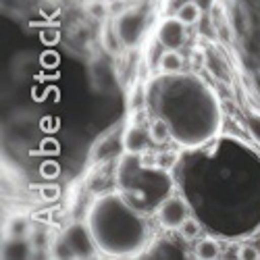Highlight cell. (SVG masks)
Listing matches in <instances>:
<instances>
[{
  "instance_id": "cell-1",
  "label": "cell",
  "mask_w": 260,
  "mask_h": 260,
  "mask_svg": "<svg viewBox=\"0 0 260 260\" xmlns=\"http://www.w3.org/2000/svg\"><path fill=\"white\" fill-rule=\"evenodd\" d=\"M146 106L171 129V140L196 150L212 142L223 127V106L210 85L191 73H162L146 88Z\"/></svg>"
},
{
  "instance_id": "cell-2",
  "label": "cell",
  "mask_w": 260,
  "mask_h": 260,
  "mask_svg": "<svg viewBox=\"0 0 260 260\" xmlns=\"http://www.w3.org/2000/svg\"><path fill=\"white\" fill-rule=\"evenodd\" d=\"M98 252L108 258H136L148 248L150 227L140 206L125 193H102L85 216Z\"/></svg>"
},
{
  "instance_id": "cell-3",
  "label": "cell",
  "mask_w": 260,
  "mask_h": 260,
  "mask_svg": "<svg viewBox=\"0 0 260 260\" xmlns=\"http://www.w3.org/2000/svg\"><path fill=\"white\" fill-rule=\"evenodd\" d=\"M117 181L123 189L121 193H125L136 206H158L167 196H171L169 173L158 167H146L140 160V154H127V158H123L117 173Z\"/></svg>"
},
{
  "instance_id": "cell-4",
  "label": "cell",
  "mask_w": 260,
  "mask_h": 260,
  "mask_svg": "<svg viewBox=\"0 0 260 260\" xmlns=\"http://www.w3.org/2000/svg\"><path fill=\"white\" fill-rule=\"evenodd\" d=\"M98 246L88 223H71L58 233L54 242L56 258H94Z\"/></svg>"
},
{
  "instance_id": "cell-5",
  "label": "cell",
  "mask_w": 260,
  "mask_h": 260,
  "mask_svg": "<svg viewBox=\"0 0 260 260\" xmlns=\"http://www.w3.org/2000/svg\"><path fill=\"white\" fill-rule=\"evenodd\" d=\"M115 31L125 48H136L146 31V17L136 9L125 11L115 21Z\"/></svg>"
},
{
  "instance_id": "cell-6",
  "label": "cell",
  "mask_w": 260,
  "mask_h": 260,
  "mask_svg": "<svg viewBox=\"0 0 260 260\" xmlns=\"http://www.w3.org/2000/svg\"><path fill=\"white\" fill-rule=\"evenodd\" d=\"M156 219L158 225L167 231H179L181 225L189 219V206L179 196H167L156 206Z\"/></svg>"
},
{
  "instance_id": "cell-7",
  "label": "cell",
  "mask_w": 260,
  "mask_h": 260,
  "mask_svg": "<svg viewBox=\"0 0 260 260\" xmlns=\"http://www.w3.org/2000/svg\"><path fill=\"white\" fill-rule=\"evenodd\" d=\"M185 27L177 17H167L158 27V44L167 50H179L185 44Z\"/></svg>"
},
{
  "instance_id": "cell-8",
  "label": "cell",
  "mask_w": 260,
  "mask_h": 260,
  "mask_svg": "<svg viewBox=\"0 0 260 260\" xmlns=\"http://www.w3.org/2000/svg\"><path fill=\"white\" fill-rule=\"evenodd\" d=\"M144 258H160V260H173V258H185L183 248L175 242L169 240V237H160L150 248H146V252L142 254Z\"/></svg>"
},
{
  "instance_id": "cell-9",
  "label": "cell",
  "mask_w": 260,
  "mask_h": 260,
  "mask_svg": "<svg viewBox=\"0 0 260 260\" xmlns=\"http://www.w3.org/2000/svg\"><path fill=\"white\" fill-rule=\"evenodd\" d=\"M148 140H150V134L144 127L132 125L129 129H125V134L121 138V146L127 154H142L148 148Z\"/></svg>"
},
{
  "instance_id": "cell-10",
  "label": "cell",
  "mask_w": 260,
  "mask_h": 260,
  "mask_svg": "<svg viewBox=\"0 0 260 260\" xmlns=\"http://www.w3.org/2000/svg\"><path fill=\"white\" fill-rule=\"evenodd\" d=\"M181 23L185 25H193V23H198V21L202 19V9L198 7L196 0H189V3H183L175 15Z\"/></svg>"
},
{
  "instance_id": "cell-11",
  "label": "cell",
  "mask_w": 260,
  "mask_h": 260,
  "mask_svg": "<svg viewBox=\"0 0 260 260\" xmlns=\"http://www.w3.org/2000/svg\"><path fill=\"white\" fill-rule=\"evenodd\" d=\"M221 256V246L216 240H210V237H204L196 244V258L200 260H214Z\"/></svg>"
},
{
  "instance_id": "cell-12",
  "label": "cell",
  "mask_w": 260,
  "mask_h": 260,
  "mask_svg": "<svg viewBox=\"0 0 260 260\" xmlns=\"http://www.w3.org/2000/svg\"><path fill=\"white\" fill-rule=\"evenodd\" d=\"M158 64H160V71H162V73H177V71H181V67H183V58L179 56L177 50H167V52L160 56Z\"/></svg>"
},
{
  "instance_id": "cell-13",
  "label": "cell",
  "mask_w": 260,
  "mask_h": 260,
  "mask_svg": "<svg viewBox=\"0 0 260 260\" xmlns=\"http://www.w3.org/2000/svg\"><path fill=\"white\" fill-rule=\"evenodd\" d=\"M148 134H150V140H152L154 144H165V142L171 140V129L162 119H154L152 123H150Z\"/></svg>"
},
{
  "instance_id": "cell-14",
  "label": "cell",
  "mask_w": 260,
  "mask_h": 260,
  "mask_svg": "<svg viewBox=\"0 0 260 260\" xmlns=\"http://www.w3.org/2000/svg\"><path fill=\"white\" fill-rule=\"evenodd\" d=\"M204 64H206V69H208L214 77H219V79H223V77H225L223 60H221V56L216 54L214 50H208V52L204 54Z\"/></svg>"
},
{
  "instance_id": "cell-15",
  "label": "cell",
  "mask_w": 260,
  "mask_h": 260,
  "mask_svg": "<svg viewBox=\"0 0 260 260\" xmlns=\"http://www.w3.org/2000/svg\"><path fill=\"white\" fill-rule=\"evenodd\" d=\"M102 40H104V46L111 50V52H119V48L123 46V44H121V40H119V36H117V31H115V27H113V29H111V27H106Z\"/></svg>"
},
{
  "instance_id": "cell-16",
  "label": "cell",
  "mask_w": 260,
  "mask_h": 260,
  "mask_svg": "<svg viewBox=\"0 0 260 260\" xmlns=\"http://www.w3.org/2000/svg\"><path fill=\"white\" fill-rule=\"evenodd\" d=\"M179 233L183 235V240H193V237H198L200 235V223L196 221V219H189L181 225V229H179Z\"/></svg>"
},
{
  "instance_id": "cell-17",
  "label": "cell",
  "mask_w": 260,
  "mask_h": 260,
  "mask_svg": "<svg viewBox=\"0 0 260 260\" xmlns=\"http://www.w3.org/2000/svg\"><path fill=\"white\" fill-rule=\"evenodd\" d=\"M223 258H227V260H242V246L240 244H229L227 246V250H225V254H223Z\"/></svg>"
},
{
  "instance_id": "cell-18",
  "label": "cell",
  "mask_w": 260,
  "mask_h": 260,
  "mask_svg": "<svg viewBox=\"0 0 260 260\" xmlns=\"http://www.w3.org/2000/svg\"><path fill=\"white\" fill-rule=\"evenodd\" d=\"M258 258H260V252L254 246L242 248V260H258Z\"/></svg>"
},
{
  "instance_id": "cell-19",
  "label": "cell",
  "mask_w": 260,
  "mask_h": 260,
  "mask_svg": "<svg viewBox=\"0 0 260 260\" xmlns=\"http://www.w3.org/2000/svg\"><path fill=\"white\" fill-rule=\"evenodd\" d=\"M196 3H198V7H200L202 11H206V13L214 7V0H196Z\"/></svg>"
},
{
  "instance_id": "cell-20",
  "label": "cell",
  "mask_w": 260,
  "mask_h": 260,
  "mask_svg": "<svg viewBox=\"0 0 260 260\" xmlns=\"http://www.w3.org/2000/svg\"><path fill=\"white\" fill-rule=\"evenodd\" d=\"M42 193H44L46 198H54V196H58V189L56 187H44V189H42Z\"/></svg>"
},
{
  "instance_id": "cell-21",
  "label": "cell",
  "mask_w": 260,
  "mask_h": 260,
  "mask_svg": "<svg viewBox=\"0 0 260 260\" xmlns=\"http://www.w3.org/2000/svg\"><path fill=\"white\" fill-rule=\"evenodd\" d=\"M54 173H58L56 165H48V169H44V175H54Z\"/></svg>"
}]
</instances>
